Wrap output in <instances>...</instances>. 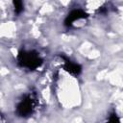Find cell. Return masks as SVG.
Segmentation results:
<instances>
[{
  "label": "cell",
  "instance_id": "obj_3",
  "mask_svg": "<svg viewBox=\"0 0 123 123\" xmlns=\"http://www.w3.org/2000/svg\"><path fill=\"white\" fill-rule=\"evenodd\" d=\"M85 17H86V13L85 12H83L82 10H74V11H72V12L67 15V17H66L64 23H65V25L69 26V25H71L73 22H75L76 20H79V19L85 18Z\"/></svg>",
  "mask_w": 123,
  "mask_h": 123
},
{
  "label": "cell",
  "instance_id": "obj_2",
  "mask_svg": "<svg viewBox=\"0 0 123 123\" xmlns=\"http://www.w3.org/2000/svg\"><path fill=\"white\" fill-rule=\"evenodd\" d=\"M33 99L30 96H27L24 98V100H22L16 109V112L19 116H28L32 113L33 111Z\"/></svg>",
  "mask_w": 123,
  "mask_h": 123
},
{
  "label": "cell",
  "instance_id": "obj_1",
  "mask_svg": "<svg viewBox=\"0 0 123 123\" xmlns=\"http://www.w3.org/2000/svg\"><path fill=\"white\" fill-rule=\"evenodd\" d=\"M41 59L36 52H21L18 55L19 64L31 70L38 67L41 64Z\"/></svg>",
  "mask_w": 123,
  "mask_h": 123
},
{
  "label": "cell",
  "instance_id": "obj_5",
  "mask_svg": "<svg viewBox=\"0 0 123 123\" xmlns=\"http://www.w3.org/2000/svg\"><path fill=\"white\" fill-rule=\"evenodd\" d=\"M13 6H14V12L16 13H19L23 10V4L20 1H13Z\"/></svg>",
  "mask_w": 123,
  "mask_h": 123
},
{
  "label": "cell",
  "instance_id": "obj_6",
  "mask_svg": "<svg viewBox=\"0 0 123 123\" xmlns=\"http://www.w3.org/2000/svg\"><path fill=\"white\" fill-rule=\"evenodd\" d=\"M109 123H119V120H118L116 114L113 113V114L111 115V117H110V119H109Z\"/></svg>",
  "mask_w": 123,
  "mask_h": 123
},
{
  "label": "cell",
  "instance_id": "obj_4",
  "mask_svg": "<svg viewBox=\"0 0 123 123\" xmlns=\"http://www.w3.org/2000/svg\"><path fill=\"white\" fill-rule=\"evenodd\" d=\"M64 68L70 72L71 74H74V75H78L80 72H81V66L77 63H74L70 61H66V63L64 65Z\"/></svg>",
  "mask_w": 123,
  "mask_h": 123
}]
</instances>
